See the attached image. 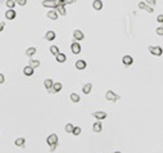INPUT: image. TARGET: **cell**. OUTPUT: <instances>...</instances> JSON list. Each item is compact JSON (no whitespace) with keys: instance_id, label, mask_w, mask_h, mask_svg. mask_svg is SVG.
<instances>
[{"instance_id":"obj_1","label":"cell","mask_w":163,"mask_h":153,"mask_svg":"<svg viewBox=\"0 0 163 153\" xmlns=\"http://www.w3.org/2000/svg\"><path fill=\"white\" fill-rule=\"evenodd\" d=\"M105 99L109 100V102H117L119 100V95H117L116 93H113L112 90H108L105 93Z\"/></svg>"},{"instance_id":"obj_30","label":"cell","mask_w":163,"mask_h":153,"mask_svg":"<svg viewBox=\"0 0 163 153\" xmlns=\"http://www.w3.org/2000/svg\"><path fill=\"white\" fill-rule=\"evenodd\" d=\"M54 1V4H55V7H60V5H66V1L64 0H53Z\"/></svg>"},{"instance_id":"obj_35","label":"cell","mask_w":163,"mask_h":153,"mask_svg":"<svg viewBox=\"0 0 163 153\" xmlns=\"http://www.w3.org/2000/svg\"><path fill=\"white\" fill-rule=\"evenodd\" d=\"M57 147H58V144H55V145H50V152H54V151L57 149Z\"/></svg>"},{"instance_id":"obj_14","label":"cell","mask_w":163,"mask_h":153,"mask_svg":"<svg viewBox=\"0 0 163 153\" xmlns=\"http://www.w3.org/2000/svg\"><path fill=\"white\" fill-rule=\"evenodd\" d=\"M14 144L17 147H21V148H25V144H26V139L25 138H17L14 141Z\"/></svg>"},{"instance_id":"obj_18","label":"cell","mask_w":163,"mask_h":153,"mask_svg":"<svg viewBox=\"0 0 163 153\" xmlns=\"http://www.w3.org/2000/svg\"><path fill=\"white\" fill-rule=\"evenodd\" d=\"M43 5L46 7V8H51V9H53V8H57L53 0H44V1H43Z\"/></svg>"},{"instance_id":"obj_23","label":"cell","mask_w":163,"mask_h":153,"mask_svg":"<svg viewBox=\"0 0 163 153\" xmlns=\"http://www.w3.org/2000/svg\"><path fill=\"white\" fill-rule=\"evenodd\" d=\"M57 61L59 62V63H64V62L67 61V57H66V54H63V53H59V54L57 55Z\"/></svg>"},{"instance_id":"obj_21","label":"cell","mask_w":163,"mask_h":153,"mask_svg":"<svg viewBox=\"0 0 163 153\" xmlns=\"http://www.w3.org/2000/svg\"><path fill=\"white\" fill-rule=\"evenodd\" d=\"M35 53H36V48H35V46H31V48H28V49L26 50V55L30 57V58L35 54Z\"/></svg>"},{"instance_id":"obj_37","label":"cell","mask_w":163,"mask_h":153,"mask_svg":"<svg viewBox=\"0 0 163 153\" xmlns=\"http://www.w3.org/2000/svg\"><path fill=\"white\" fill-rule=\"evenodd\" d=\"M4 26H5V23H4V22H0V32L4 30Z\"/></svg>"},{"instance_id":"obj_28","label":"cell","mask_w":163,"mask_h":153,"mask_svg":"<svg viewBox=\"0 0 163 153\" xmlns=\"http://www.w3.org/2000/svg\"><path fill=\"white\" fill-rule=\"evenodd\" d=\"M73 125L72 123H67L66 125V127H64V130H66V133H72V130H73Z\"/></svg>"},{"instance_id":"obj_25","label":"cell","mask_w":163,"mask_h":153,"mask_svg":"<svg viewBox=\"0 0 163 153\" xmlns=\"http://www.w3.org/2000/svg\"><path fill=\"white\" fill-rule=\"evenodd\" d=\"M55 9H57L58 14H60V15H66V14H67V12H66V8H64L63 5H60V7H57Z\"/></svg>"},{"instance_id":"obj_3","label":"cell","mask_w":163,"mask_h":153,"mask_svg":"<svg viewBox=\"0 0 163 153\" xmlns=\"http://www.w3.org/2000/svg\"><path fill=\"white\" fill-rule=\"evenodd\" d=\"M46 141H48L49 147H50V145H55V144H58V137H57V134H50V135L46 138Z\"/></svg>"},{"instance_id":"obj_15","label":"cell","mask_w":163,"mask_h":153,"mask_svg":"<svg viewBox=\"0 0 163 153\" xmlns=\"http://www.w3.org/2000/svg\"><path fill=\"white\" fill-rule=\"evenodd\" d=\"M91 90H92V84H91V82L85 84V85H84V88H82V92H84V94H90Z\"/></svg>"},{"instance_id":"obj_24","label":"cell","mask_w":163,"mask_h":153,"mask_svg":"<svg viewBox=\"0 0 163 153\" xmlns=\"http://www.w3.org/2000/svg\"><path fill=\"white\" fill-rule=\"evenodd\" d=\"M44 85L46 89H49V88H53V85H54V82H53V80L51 78H46L44 81Z\"/></svg>"},{"instance_id":"obj_33","label":"cell","mask_w":163,"mask_h":153,"mask_svg":"<svg viewBox=\"0 0 163 153\" xmlns=\"http://www.w3.org/2000/svg\"><path fill=\"white\" fill-rule=\"evenodd\" d=\"M15 3H17V4H19L21 7H25V5H26V3H27V0H15Z\"/></svg>"},{"instance_id":"obj_32","label":"cell","mask_w":163,"mask_h":153,"mask_svg":"<svg viewBox=\"0 0 163 153\" xmlns=\"http://www.w3.org/2000/svg\"><path fill=\"white\" fill-rule=\"evenodd\" d=\"M155 32H157V35H158V36H163V27H162V26L157 27V30H155Z\"/></svg>"},{"instance_id":"obj_19","label":"cell","mask_w":163,"mask_h":153,"mask_svg":"<svg viewBox=\"0 0 163 153\" xmlns=\"http://www.w3.org/2000/svg\"><path fill=\"white\" fill-rule=\"evenodd\" d=\"M28 66H31L32 68H37V67H40V61H37V59H31L30 58Z\"/></svg>"},{"instance_id":"obj_16","label":"cell","mask_w":163,"mask_h":153,"mask_svg":"<svg viewBox=\"0 0 163 153\" xmlns=\"http://www.w3.org/2000/svg\"><path fill=\"white\" fill-rule=\"evenodd\" d=\"M54 39H55V32H54V31H48V32L45 33V40L51 41V40H54Z\"/></svg>"},{"instance_id":"obj_38","label":"cell","mask_w":163,"mask_h":153,"mask_svg":"<svg viewBox=\"0 0 163 153\" xmlns=\"http://www.w3.org/2000/svg\"><path fill=\"white\" fill-rule=\"evenodd\" d=\"M46 90H48V93H51V94H54V89H53V88H49V89H46Z\"/></svg>"},{"instance_id":"obj_29","label":"cell","mask_w":163,"mask_h":153,"mask_svg":"<svg viewBox=\"0 0 163 153\" xmlns=\"http://www.w3.org/2000/svg\"><path fill=\"white\" fill-rule=\"evenodd\" d=\"M72 134L73 135H80L81 134V127L80 126H74L73 130H72Z\"/></svg>"},{"instance_id":"obj_17","label":"cell","mask_w":163,"mask_h":153,"mask_svg":"<svg viewBox=\"0 0 163 153\" xmlns=\"http://www.w3.org/2000/svg\"><path fill=\"white\" fill-rule=\"evenodd\" d=\"M33 70H35V68H32L31 66H27V67L23 68V73H25L26 76H32V75H33Z\"/></svg>"},{"instance_id":"obj_31","label":"cell","mask_w":163,"mask_h":153,"mask_svg":"<svg viewBox=\"0 0 163 153\" xmlns=\"http://www.w3.org/2000/svg\"><path fill=\"white\" fill-rule=\"evenodd\" d=\"M145 3H147V4H148L149 7H152V8H153V7H155V5H157V0H147V1H145Z\"/></svg>"},{"instance_id":"obj_27","label":"cell","mask_w":163,"mask_h":153,"mask_svg":"<svg viewBox=\"0 0 163 153\" xmlns=\"http://www.w3.org/2000/svg\"><path fill=\"white\" fill-rule=\"evenodd\" d=\"M62 84L60 82H54V85H53V89H54V92L55 93H58V92H60L62 90Z\"/></svg>"},{"instance_id":"obj_6","label":"cell","mask_w":163,"mask_h":153,"mask_svg":"<svg viewBox=\"0 0 163 153\" xmlns=\"http://www.w3.org/2000/svg\"><path fill=\"white\" fill-rule=\"evenodd\" d=\"M139 8L140 9H144V10H147L148 13H153V8L152 7H149L147 3H144V1H140L139 3Z\"/></svg>"},{"instance_id":"obj_5","label":"cell","mask_w":163,"mask_h":153,"mask_svg":"<svg viewBox=\"0 0 163 153\" xmlns=\"http://www.w3.org/2000/svg\"><path fill=\"white\" fill-rule=\"evenodd\" d=\"M84 37H85V35H84V32L81 30H74L73 32V39L76 41H80V40H84Z\"/></svg>"},{"instance_id":"obj_36","label":"cell","mask_w":163,"mask_h":153,"mask_svg":"<svg viewBox=\"0 0 163 153\" xmlns=\"http://www.w3.org/2000/svg\"><path fill=\"white\" fill-rule=\"evenodd\" d=\"M5 81V77H4V75L3 73H0V84H3Z\"/></svg>"},{"instance_id":"obj_22","label":"cell","mask_w":163,"mask_h":153,"mask_svg":"<svg viewBox=\"0 0 163 153\" xmlns=\"http://www.w3.org/2000/svg\"><path fill=\"white\" fill-rule=\"evenodd\" d=\"M69 98H71V100H72L73 103H78V102H80V99H81V98H80V95H78V94H76V93H72V94L69 95Z\"/></svg>"},{"instance_id":"obj_20","label":"cell","mask_w":163,"mask_h":153,"mask_svg":"<svg viewBox=\"0 0 163 153\" xmlns=\"http://www.w3.org/2000/svg\"><path fill=\"white\" fill-rule=\"evenodd\" d=\"M49 50H50V53H51L53 55H55V57H57V55L59 54V48H58L57 45H51Z\"/></svg>"},{"instance_id":"obj_39","label":"cell","mask_w":163,"mask_h":153,"mask_svg":"<svg viewBox=\"0 0 163 153\" xmlns=\"http://www.w3.org/2000/svg\"><path fill=\"white\" fill-rule=\"evenodd\" d=\"M66 1V4H72V3H74V0H64Z\"/></svg>"},{"instance_id":"obj_34","label":"cell","mask_w":163,"mask_h":153,"mask_svg":"<svg viewBox=\"0 0 163 153\" xmlns=\"http://www.w3.org/2000/svg\"><path fill=\"white\" fill-rule=\"evenodd\" d=\"M157 21L159 22V23H163V14H159L157 17Z\"/></svg>"},{"instance_id":"obj_40","label":"cell","mask_w":163,"mask_h":153,"mask_svg":"<svg viewBox=\"0 0 163 153\" xmlns=\"http://www.w3.org/2000/svg\"><path fill=\"white\" fill-rule=\"evenodd\" d=\"M113 153H121V152H119V151H117V152H113Z\"/></svg>"},{"instance_id":"obj_7","label":"cell","mask_w":163,"mask_h":153,"mask_svg":"<svg viewBox=\"0 0 163 153\" xmlns=\"http://www.w3.org/2000/svg\"><path fill=\"white\" fill-rule=\"evenodd\" d=\"M92 8L95 10H102L103 9V1L102 0H94L92 1Z\"/></svg>"},{"instance_id":"obj_10","label":"cell","mask_w":163,"mask_h":153,"mask_svg":"<svg viewBox=\"0 0 163 153\" xmlns=\"http://www.w3.org/2000/svg\"><path fill=\"white\" fill-rule=\"evenodd\" d=\"M15 12H14V9H8L7 12H5V18L7 19H14L15 18Z\"/></svg>"},{"instance_id":"obj_11","label":"cell","mask_w":163,"mask_h":153,"mask_svg":"<svg viewBox=\"0 0 163 153\" xmlns=\"http://www.w3.org/2000/svg\"><path fill=\"white\" fill-rule=\"evenodd\" d=\"M102 130H103V126H102L100 121H96V122L92 125V131H94V133H100Z\"/></svg>"},{"instance_id":"obj_8","label":"cell","mask_w":163,"mask_h":153,"mask_svg":"<svg viewBox=\"0 0 163 153\" xmlns=\"http://www.w3.org/2000/svg\"><path fill=\"white\" fill-rule=\"evenodd\" d=\"M92 117H94V118H98V120L100 121V120L107 118V113H105V112H92Z\"/></svg>"},{"instance_id":"obj_12","label":"cell","mask_w":163,"mask_h":153,"mask_svg":"<svg viewBox=\"0 0 163 153\" xmlns=\"http://www.w3.org/2000/svg\"><path fill=\"white\" fill-rule=\"evenodd\" d=\"M48 18H50V19H53V21H55V19H58V12H57V10H53V9H51V10H49V12H48Z\"/></svg>"},{"instance_id":"obj_9","label":"cell","mask_w":163,"mask_h":153,"mask_svg":"<svg viewBox=\"0 0 163 153\" xmlns=\"http://www.w3.org/2000/svg\"><path fill=\"white\" fill-rule=\"evenodd\" d=\"M122 63H123L125 66H131L133 63V58L131 55H125V57L122 58Z\"/></svg>"},{"instance_id":"obj_13","label":"cell","mask_w":163,"mask_h":153,"mask_svg":"<svg viewBox=\"0 0 163 153\" xmlns=\"http://www.w3.org/2000/svg\"><path fill=\"white\" fill-rule=\"evenodd\" d=\"M76 68H77V70H80V71L85 70V68H86V62L82 61V59L77 61V62H76Z\"/></svg>"},{"instance_id":"obj_2","label":"cell","mask_w":163,"mask_h":153,"mask_svg":"<svg viewBox=\"0 0 163 153\" xmlns=\"http://www.w3.org/2000/svg\"><path fill=\"white\" fill-rule=\"evenodd\" d=\"M149 52H150L154 57H161L163 53V49L161 46H149Z\"/></svg>"},{"instance_id":"obj_26","label":"cell","mask_w":163,"mask_h":153,"mask_svg":"<svg viewBox=\"0 0 163 153\" xmlns=\"http://www.w3.org/2000/svg\"><path fill=\"white\" fill-rule=\"evenodd\" d=\"M5 5L8 7V9H13L15 7V0H7Z\"/></svg>"},{"instance_id":"obj_4","label":"cell","mask_w":163,"mask_h":153,"mask_svg":"<svg viewBox=\"0 0 163 153\" xmlns=\"http://www.w3.org/2000/svg\"><path fill=\"white\" fill-rule=\"evenodd\" d=\"M71 52L73 53V54H80L81 53V45L77 43V41H74L71 44Z\"/></svg>"}]
</instances>
